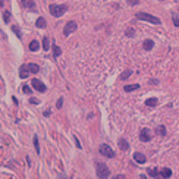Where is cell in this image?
Wrapping results in <instances>:
<instances>
[{"mask_svg":"<svg viewBox=\"0 0 179 179\" xmlns=\"http://www.w3.org/2000/svg\"><path fill=\"white\" fill-rule=\"evenodd\" d=\"M62 106H63V98L60 97V98L57 100V103H56V107H57V109H60Z\"/></svg>","mask_w":179,"mask_h":179,"instance_id":"obj_29","label":"cell"},{"mask_svg":"<svg viewBox=\"0 0 179 179\" xmlns=\"http://www.w3.org/2000/svg\"><path fill=\"white\" fill-rule=\"evenodd\" d=\"M128 3H129V5H137L138 0H128Z\"/></svg>","mask_w":179,"mask_h":179,"instance_id":"obj_31","label":"cell"},{"mask_svg":"<svg viewBox=\"0 0 179 179\" xmlns=\"http://www.w3.org/2000/svg\"><path fill=\"white\" fill-rule=\"evenodd\" d=\"M140 179H147V176H144V175H141V176H140Z\"/></svg>","mask_w":179,"mask_h":179,"instance_id":"obj_35","label":"cell"},{"mask_svg":"<svg viewBox=\"0 0 179 179\" xmlns=\"http://www.w3.org/2000/svg\"><path fill=\"white\" fill-rule=\"evenodd\" d=\"M170 176H172V170H170V169H163V170H161V173H160V178L161 179H167V178H170Z\"/></svg>","mask_w":179,"mask_h":179,"instance_id":"obj_11","label":"cell"},{"mask_svg":"<svg viewBox=\"0 0 179 179\" xmlns=\"http://www.w3.org/2000/svg\"><path fill=\"white\" fill-rule=\"evenodd\" d=\"M34 147H35V151L40 153V144H38V137L34 135Z\"/></svg>","mask_w":179,"mask_h":179,"instance_id":"obj_23","label":"cell"},{"mask_svg":"<svg viewBox=\"0 0 179 179\" xmlns=\"http://www.w3.org/2000/svg\"><path fill=\"white\" fill-rule=\"evenodd\" d=\"M31 85H32V88H34V90H37L38 92H44V91H46V85L43 84L40 79H37V78H34V79H32Z\"/></svg>","mask_w":179,"mask_h":179,"instance_id":"obj_6","label":"cell"},{"mask_svg":"<svg viewBox=\"0 0 179 179\" xmlns=\"http://www.w3.org/2000/svg\"><path fill=\"white\" fill-rule=\"evenodd\" d=\"M131 75H132V71L126 69V71H125V72H123V73L121 75V79H122V81H125V79H128V78H129Z\"/></svg>","mask_w":179,"mask_h":179,"instance_id":"obj_21","label":"cell"},{"mask_svg":"<svg viewBox=\"0 0 179 179\" xmlns=\"http://www.w3.org/2000/svg\"><path fill=\"white\" fill-rule=\"evenodd\" d=\"M157 104V98H147L146 100V106H148V107H154Z\"/></svg>","mask_w":179,"mask_h":179,"instance_id":"obj_16","label":"cell"},{"mask_svg":"<svg viewBox=\"0 0 179 179\" xmlns=\"http://www.w3.org/2000/svg\"><path fill=\"white\" fill-rule=\"evenodd\" d=\"M134 160L135 161H137V163H146V161H147V159H146V156H144L142 154V153H135V154H134Z\"/></svg>","mask_w":179,"mask_h":179,"instance_id":"obj_10","label":"cell"},{"mask_svg":"<svg viewBox=\"0 0 179 179\" xmlns=\"http://www.w3.org/2000/svg\"><path fill=\"white\" fill-rule=\"evenodd\" d=\"M38 47H40V44H38L37 40H32V41L30 43V50H31V52H37Z\"/></svg>","mask_w":179,"mask_h":179,"instance_id":"obj_14","label":"cell"},{"mask_svg":"<svg viewBox=\"0 0 179 179\" xmlns=\"http://www.w3.org/2000/svg\"><path fill=\"white\" fill-rule=\"evenodd\" d=\"M30 73H31V72H30V69H28V66H27V65H22L21 69H19V76H21V78L25 79Z\"/></svg>","mask_w":179,"mask_h":179,"instance_id":"obj_9","label":"cell"},{"mask_svg":"<svg viewBox=\"0 0 179 179\" xmlns=\"http://www.w3.org/2000/svg\"><path fill=\"white\" fill-rule=\"evenodd\" d=\"M134 34H135V31H134L132 28H128V30H126V35H128V37H132Z\"/></svg>","mask_w":179,"mask_h":179,"instance_id":"obj_28","label":"cell"},{"mask_svg":"<svg viewBox=\"0 0 179 179\" xmlns=\"http://www.w3.org/2000/svg\"><path fill=\"white\" fill-rule=\"evenodd\" d=\"M49 10H50V13H52L54 18H59V16H62L68 10V6L66 5H50Z\"/></svg>","mask_w":179,"mask_h":179,"instance_id":"obj_2","label":"cell"},{"mask_svg":"<svg viewBox=\"0 0 179 179\" xmlns=\"http://www.w3.org/2000/svg\"><path fill=\"white\" fill-rule=\"evenodd\" d=\"M27 66H28V69H30L31 73H37V72L40 71L38 65H35V63H30V65H27Z\"/></svg>","mask_w":179,"mask_h":179,"instance_id":"obj_15","label":"cell"},{"mask_svg":"<svg viewBox=\"0 0 179 179\" xmlns=\"http://www.w3.org/2000/svg\"><path fill=\"white\" fill-rule=\"evenodd\" d=\"M30 101H31V103H34V104H37V103H38V101H37V100H35V98H31V100H30Z\"/></svg>","mask_w":179,"mask_h":179,"instance_id":"obj_34","label":"cell"},{"mask_svg":"<svg viewBox=\"0 0 179 179\" xmlns=\"http://www.w3.org/2000/svg\"><path fill=\"white\" fill-rule=\"evenodd\" d=\"M138 88H140V85H138V84H132V85H126V87H125V91H126V92H129V91L138 90Z\"/></svg>","mask_w":179,"mask_h":179,"instance_id":"obj_17","label":"cell"},{"mask_svg":"<svg viewBox=\"0 0 179 179\" xmlns=\"http://www.w3.org/2000/svg\"><path fill=\"white\" fill-rule=\"evenodd\" d=\"M119 147H121V150H123V151H126V150H129V144H128V141L126 140H119Z\"/></svg>","mask_w":179,"mask_h":179,"instance_id":"obj_13","label":"cell"},{"mask_svg":"<svg viewBox=\"0 0 179 179\" xmlns=\"http://www.w3.org/2000/svg\"><path fill=\"white\" fill-rule=\"evenodd\" d=\"M140 140L141 141H144V142H147V141H150L151 140V132H150V129H142L141 131V134H140Z\"/></svg>","mask_w":179,"mask_h":179,"instance_id":"obj_7","label":"cell"},{"mask_svg":"<svg viewBox=\"0 0 179 179\" xmlns=\"http://www.w3.org/2000/svg\"><path fill=\"white\" fill-rule=\"evenodd\" d=\"M156 132H157L159 135H161V137H165V135H166V128H165L163 125H160L157 129H156Z\"/></svg>","mask_w":179,"mask_h":179,"instance_id":"obj_22","label":"cell"},{"mask_svg":"<svg viewBox=\"0 0 179 179\" xmlns=\"http://www.w3.org/2000/svg\"><path fill=\"white\" fill-rule=\"evenodd\" d=\"M172 18H173V24H175V27H179V18H178V15L173 12L172 13Z\"/></svg>","mask_w":179,"mask_h":179,"instance_id":"obj_26","label":"cell"},{"mask_svg":"<svg viewBox=\"0 0 179 179\" xmlns=\"http://www.w3.org/2000/svg\"><path fill=\"white\" fill-rule=\"evenodd\" d=\"M12 31L16 34V35H18V38H21V37H22V35H21V31H19V28L16 27V25H13V27H12Z\"/></svg>","mask_w":179,"mask_h":179,"instance_id":"obj_27","label":"cell"},{"mask_svg":"<svg viewBox=\"0 0 179 179\" xmlns=\"http://www.w3.org/2000/svg\"><path fill=\"white\" fill-rule=\"evenodd\" d=\"M148 173H150L151 176H154V178H159V172H157V169L150 167V169H148Z\"/></svg>","mask_w":179,"mask_h":179,"instance_id":"obj_24","label":"cell"},{"mask_svg":"<svg viewBox=\"0 0 179 179\" xmlns=\"http://www.w3.org/2000/svg\"><path fill=\"white\" fill-rule=\"evenodd\" d=\"M160 2H163V0H160Z\"/></svg>","mask_w":179,"mask_h":179,"instance_id":"obj_37","label":"cell"},{"mask_svg":"<svg viewBox=\"0 0 179 179\" xmlns=\"http://www.w3.org/2000/svg\"><path fill=\"white\" fill-rule=\"evenodd\" d=\"M113 179H125V176H123V175H116Z\"/></svg>","mask_w":179,"mask_h":179,"instance_id":"obj_32","label":"cell"},{"mask_svg":"<svg viewBox=\"0 0 179 179\" xmlns=\"http://www.w3.org/2000/svg\"><path fill=\"white\" fill-rule=\"evenodd\" d=\"M142 47H144V50H151L153 47H154V41L153 40H146L144 41V44H142Z\"/></svg>","mask_w":179,"mask_h":179,"instance_id":"obj_12","label":"cell"},{"mask_svg":"<svg viewBox=\"0 0 179 179\" xmlns=\"http://www.w3.org/2000/svg\"><path fill=\"white\" fill-rule=\"evenodd\" d=\"M96 170H97V176H98L100 179H107L109 175H110V169H109L107 165H104V163H97Z\"/></svg>","mask_w":179,"mask_h":179,"instance_id":"obj_3","label":"cell"},{"mask_svg":"<svg viewBox=\"0 0 179 179\" xmlns=\"http://www.w3.org/2000/svg\"><path fill=\"white\" fill-rule=\"evenodd\" d=\"M9 19H10V12H7V10H6V12L3 13V21L7 24V22H9Z\"/></svg>","mask_w":179,"mask_h":179,"instance_id":"obj_25","label":"cell"},{"mask_svg":"<svg viewBox=\"0 0 179 179\" xmlns=\"http://www.w3.org/2000/svg\"><path fill=\"white\" fill-rule=\"evenodd\" d=\"M22 91L27 92V94H30V92H31V88L28 87V85H24V87H22Z\"/></svg>","mask_w":179,"mask_h":179,"instance_id":"obj_30","label":"cell"},{"mask_svg":"<svg viewBox=\"0 0 179 179\" xmlns=\"http://www.w3.org/2000/svg\"><path fill=\"white\" fill-rule=\"evenodd\" d=\"M135 16H137V19H140V21H147V22L156 24V25H160V24H161V21L157 18V16H153V15L146 13V12H138Z\"/></svg>","mask_w":179,"mask_h":179,"instance_id":"obj_1","label":"cell"},{"mask_svg":"<svg viewBox=\"0 0 179 179\" xmlns=\"http://www.w3.org/2000/svg\"><path fill=\"white\" fill-rule=\"evenodd\" d=\"M43 49H44L46 52H47V50L50 49V40H49L47 37H44V38H43Z\"/></svg>","mask_w":179,"mask_h":179,"instance_id":"obj_20","label":"cell"},{"mask_svg":"<svg viewBox=\"0 0 179 179\" xmlns=\"http://www.w3.org/2000/svg\"><path fill=\"white\" fill-rule=\"evenodd\" d=\"M75 142H76V147L81 148V144H79V141H78V138H76V137H75Z\"/></svg>","mask_w":179,"mask_h":179,"instance_id":"obj_33","label":"cell"},{"mask_svg":"<svg viewBox=\"0 0 179 179\" xmlns=\"http://www.w3.org/2000/svg\"><path fill=\"white\" fill-rule=\"evenodd\" d=\"M21 5L24 7H28L31 10H35V3H34V0H21Z\"/></svg>","mask_w":179,"mask_h":179,"instance_id":"obj_8","label":"cell"},{"mask_svg":"<svg viewBox=\"0 0 179 179\" xmlns=\"http://www.w3.org/2000/svg\"><path fill=\"white\" fill-rule=\"evenodd\" d=\"M76 30V22H73V21H69L66 25H65V28H63V34L68 37V35H71V34L73 32Z\"/></svg>","mask_w":179,"mask_h":179,"instance_id":"obj_5","label":"cell"},{"mask_svg":"<svg viewBox=\"0 0 179 179\" xmlns=\"http://www.w3.org/2000/svg\"><path fill=\"white\" fill-rule=\"evenodd\" d=\"M35 25H37L38 28H44L46 27V19L44 18H38L37 22H35Z\"/></svg>","mask_w":179,"mask_h":179,"instance_id":"obj_19","label":"cell"},{"mask_svg":"<svg viewBox=\"0 0 179 179\" xmlns=\"http://www.w3.org/2000/svg\"><path fill=\"white\" fill-rule=\"evenodd\" d=\"M100 154L104 156V157H109V159H113L115 157V151L110 148L107 144H101L100 146Z\"/></svg>","mask_w":179,"mask_h":179,"instance_id":"obj_4","label":"cell"},{"mask_svg":"<svg viewBox=\"0 0 179 179\" xmlns=\"http://www.w3.org/2000/svg\"><path fill=\"white\" fill-rule=\"evenodd\" d=\"M53 54H54V57H59V56L62 54V49L54 44V46H53Z\"/></svg>","mask_w":179,"mask_h":179,"instance_id":"obj_18","label":"cell"},{"mask_svg":"<svg viewBox=\"0 0 179 179\" xmlns=\"http://www.w3.org/2000/svg\"><path fill=\"white\" fill-rule=\"evenodd\" d=\"M0 7H3V0H0Z\"/></svg>","mask_w":179,"mask_h":179,"instance_id":"obj_36","label":"cell"}]
</instances>
